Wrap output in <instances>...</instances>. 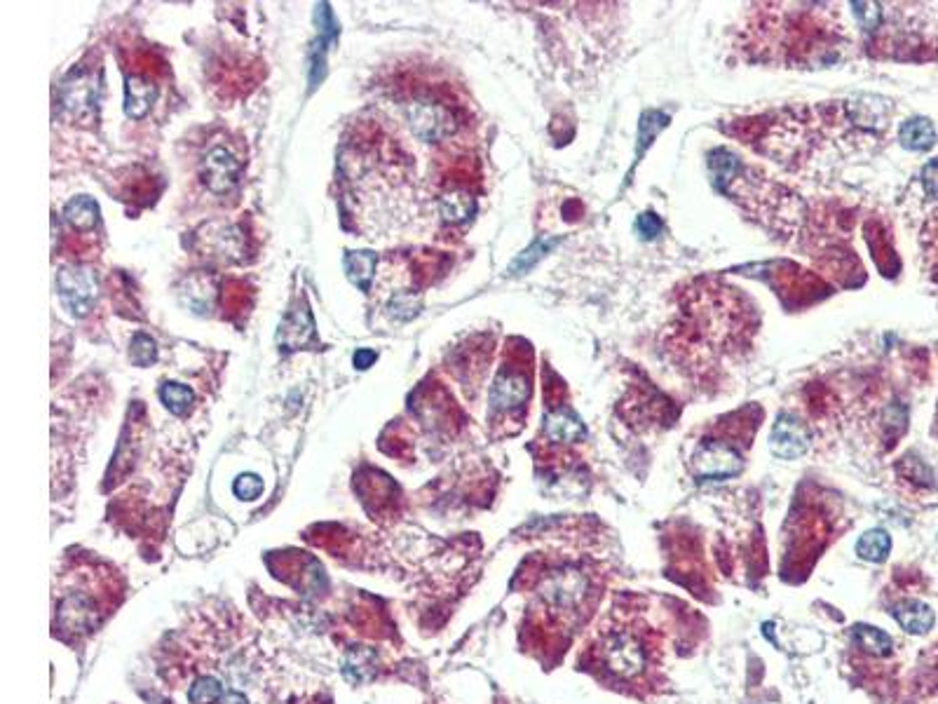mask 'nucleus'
I'll return each instance as SVG.
<instances>
[{"label": "nucleus", "mask_w": 938, "mask_h": 704, "mask_svg": "<svg viewBox=\"0 0 938 704\" xmlns=\"http://www.w3.org/2000/svg\"><path fill=\"white\" fill-rule=\"evenodd\" d=\"M106 580L76 578V585H66L59 592V601L54 604V634L61 636H85L99 627L106 618L111 599L104 590Z\"/></svg>", "instance_id": "1"}, {"label": "nucleus", "mask_w": 938, "mask_h": 704, "mask_svg": "<svg viewBox=\"0 0 938 704\" xmlns=\"http://www.w3.org/2000/svg\"><path fill=\"white\" fill-rule=\"evenodd\" d=\"M101 99V76L97 71L78 69L73 71L69 78L61 83L59 101L64 111L71 115L73 120L80 123H90L97 115V106Z\"/></svg>", "instance_id": "2"}, {"label": "nucleus", "mask_w": 938, "mask_h": 704, "mask_svg": "<svg viewBox=\"0 0 938 704\" xmlns=\"http://www.w3.org/2000/svg\"><path fill=\"white\" fill-rule=\"evenodd\" d=\"M57 291L64 308L73 317L90 313L99 296L97 273L90 266H64L57 273Z\"/></svg>", "instance_id": "3"}, {"label": "nucleus", "mask_w": 938, "mask_h": 704, "mask_svg": "<svg viewBox=\"0 0 938 704\" xmlns=\"http://www.w3.org/2000/svg\"><path fill=\"white\" fill-rule=\"evenodd\" d=\"M742 467V453L730 444L716 442V439L699 444L695 456H692V470L702 482H723V479L737 477Z\"/></svg>", "instance_id": "4"}, {"label": "nucleus", "mask_w": 938, "mask_h": 704, "mask_svg": "<svg viewBox=\"0 0 938 704\" xmlns=\"http://www.w3.org/2000/svg\"><path fill=\"white\" fill-rule=\"evenodd\" d=\"M589 590V578L580 568L563 566L559 571L549 573L545 585H542V597L556 611H573L584 601Z\"/></svg>", "instance_id": "5"}, {"label": "nucleus", "mask_w": 938, "mask_h": 704, "mask_svg": "<svg viewBox=\"0 0 938 704\" xmlns=\"http://www.w3.org/2000/svg\"><path fill=\"white\" fill-rule=\"evenodd\" d=\"M406 118L413 134L423 141H441L451 137L455 132V118L453 113L444 108L437 101L430 99H416L406 106Z\"/></svg>", "instance_id": "6"}, {"label": "nucleus", "mask_w": 938, "mask_h": 704, "mask_svg": "<svg viewBox=\"0 0 938 704\" xmlns=\"http://www.w3.org/2000/svg\"><path fill=\"white\" fill-rule=\"evenodd\" d=\"M603 662H606L608 672L622 676V679H631V676L643 672L645 651L636 636L620 632L606 639V646H603Z\"/></svg>", "instance_id": "7"}, {"label": "nucleus", "mask_w": 938, "mask_h": 704, "mask_svg": "<svg viewBox=\"0 0 938 704\" xmlns=\"http://www.w3.org/2000/svg\"><path fill=\"white\" fill-rule=\"evenodd\" d=\"M240 172H242L240 160H237L235 155L223 146L212 148L200 165L202 184H205L209 191L216 195H226L233 191V188L237 186V181H240Z\"/></svg>", "instance_id": "8"}, {"label": "nucleus", "mask_w": 938, "mask_h": 704, "mask_svg": "<svg viewBox=\"0 0 938 704\" xmlns=\"http://www.w3.org/2000/svg\"><path fill=\"white\" fill-rule=\"evenodd\" d=\"M812 444L810 430L791 414H779L770 435V451L781 460H795L807 453Z\"/></svg>", "instance_id": "9"}, {"label": "nucleus", "mask_w": 938, "mask_h": 704, "mask_svg": "<svg viewBox=\"0 0 938 704\" xmlns=\"http://www.w3.org/2000/svg\"><path fill=\"white\" fill-rule=\"evenodd\" d=\"M315 19H317V40L312 43V50H310V87L312 90L322 83L324 71H326V52H329V47L338 40V33H341V26H338L336 17H333V10L329 3L317 5Z\"/></svg>", "instance_id": "10"}, {"label": "nucleus", "mask_w": 938, "mask_h": 704, "mask_svg": "<svg viewBox=\"0 0 938 704\" xmlns=\"http://www.w3.org/2000/svg\"><path fill=\"white\" fill-rule=\"evenodd\" d=\"M277 343L287 352L303 350L308 348V345L317 343L315 317H312L308 303H298L296 308H291L289 313L284 315V320L280 322V331H277Z\"/></svg>", "instance_id": "11"}, {"label": "nucleus", "mask_w": 938, "mask_h": 704, "mask_svg": "<svg viewBox=\"0 0 938 704\" xmlns=\"http://www.w3.org/2000/svg\"><path fill=\"white\" fill-rule=\"evenodd\" d=\"M530 397V381L521 371H500L491 388V404L498 411L519 409Z\"/></svg>", "instance_id": "12"}, {"label": "nucleus", "mask_w": 938, "mask_h": 704, "mask_svg": "<svg viewBox=\"0 0 938 704\" xmlns=\"http://www.w3.org/2000/svg\"><path fill=\"white\" fill-rule=\"evenodd\" d=\"M158 99V85L146 76H129L125 83V113L127 118L141 120L151 111Z\"/></svg>", "instance_id": "13"}, {"label": "nucleus", "mask_w": 938, "mask_h": 704, "mask_svg": "<svg viewBox=\"0 0 938 704\" xmlns=\"http://www.w3.org/2000/svg\"><path fill=\"white\" fill-rule=\"evenodd\" d=\"M545 432L552 442L563 444L582 442V439L587 437V428H584L580 416L570 409H554L552 414H547Z\"/></svg>", "instance_id": "14"}, {"label": "nucleus", "mask_w": 938, "mask_h": 704, "mask_svg": "<svg viewBox=\"0 0 938 704\" xmlns=\"http://www.w3.org/2000/svg\"><path fill=\"white\" fill-rule=\"evenodd\" d=\"M179 296H181L183 306L193 310L195 315H205L214 306L216 287H214L212 277L190 275L188 280H183V287L179 291Z\"/></svg>", "instance_id": "15"}, {"label": "nucleus", "mask_w": 938, "mask_h": 704, "mask_svg": "<svg viewBox=\"0 0 938 704\" xmlns=\"http://www.w3.org/2000/svg\"><path fill=\"white\" fill-rule=\"evenodd\" d=\"M376 263V254L369 252V249H355V252H345L343 270L357 289L369 291L373 275H376Z\"/></svg>", "instance_id": "16"}, {"label": "nucleus", "mask_w": 938, "mask_h": 704, "mask_svg": "<svg viewBox=\"0 0 938 704\" xmlns=\"http://www.w3.org/2000/svg\"><path fill=\"white\" fill-rule=\"evenodd\" d=\"M849 113L856 125L868 127V130H880L889 118V101L882 97H859L849 104Z\"/></svg>", "instance_id": "17"}, {"label": "nucleus", "mask_w": 938, "mask_h": 704, "mask_svg": "<svg viewBox=\"0 0 938 704\" xmlns=\"http://www.w3.org/2000/svg\"><path fill=\"white\" fill-rule=\"evenodd\" d=\"M894 618L908 634H927L934 627V611L922 601H903L894 608Z\"/></svg>", "instance_id": "18"}, {"label": "nucleus", "mask_w": 938, "mask_h": 704, "mask_svg": "<svg viewBox=\"0 0 938 704\" xmlns=\"http://www.w3.org/2000/svg\"><path fill=\"white\" fill-rule=\"evenodd\" d=\"M899 139L908 151H929L936 144V127L927 118H910L901 125Z\"/></svg>", "instance_id": "19"}, {"label": "nucleus", "mask_w": 938, "mask_h": 704, "mask_svg": "<svg viewBox=\"0 0 938 704\" xmlns=\"http://www.w3.org/2000/svg\"><path fill=\"white\" fill-rule=\"evenodd\" d=\"M64 219L71 228L80 230V233H90L99 223V205L90 195H78L69 205L64 207Z\"/></svg>", "instance_id": "20"}, {"label": "nucleus", "mask_w": 938, "mask_h": 704, "mask_svg": "<svg viewBox=\"0 0 938 704\" xmlns=\"http://www.w3.org/2000/svg\"><path fill=\"white\" fill-rule=\"evenodd\" d=\"M439 212L446 223H465L477 212V200L467 191L444 193L439 200Z\"/></svg>", "instance_id": "21"}, {"label": "nucleus", "mask_w": 938, "mask_h": 704, "mask_svg": "<svg viewBox=\"0 0 938 704\" xmlns=\"http://www.w3.org/2000/svg\"><path fill=\"white\" fill-rule=\"evenodd\" d=\"M852 641L861 648V651H866L870 655H878V658H885V655L892 653V646H894L892 636L870 625H856L852 629Z\"/></svg>", "instance_id": "22"}, {"label": "nucleus", "mask_w": 938, "mask_h": 704, "mask_svg": "<svg viewBox=\"0 0 938 704\" xmlns=\"http://www.w3.org/2000/svg\"><path fill=\"white\" fill-rule=\"evenodd\" d=\"M889 552H892V538H889V533L882 531V528H870V531H866L859 538V543H856V554H859L861 559L873 561V564L885 561Z\"/></svg>", "instance_id": "23"}, {"label": "nucleus", "mask_w": 938, "mask_h": 704, "mask_svg": "<svg viewBox=\"0 0 938 704\" xmlns=\"http://www.w3.org/2000/svg\"><path fill=\"white\" fill-rule=\"evenodd\" d=\"M160 399H162V404H165L167 409L172 411V414L183 416L190 409V406H193L195 395H193V390L188 388V385L167 381L160 388Z\"/></svg>", "instance_id": "24"}, {"label": "nucleus", "mask_w": 938, "mask_h": 704, "mask_svg": "<svg viewBox=\"0 0 938 704\" xmlns=\"http://www.w3.org/2000/svg\"><path fill=\"white\" fill-rule=\"evenodd\" d=\"M228 690L214 676H200L188 690L190 704H221Z\"/></svg>", "instance_id": "25"}, {"label": "nucleus", "mask_w": 938, "mask_h": 704, "mask_svg": "<svg viewBox=\"0 0 938 704\" xmlns=\"http://www.w3.org/2000/svg\"><path fill=\"white\" fill-rule=\"evenodd\" d=\"M214 249L221 259L228 261H240L242 252H244V235L240 228L235 226H223L214 238Z\"/></svg>", "instance_id": "26"}, {"label": "nucleus", "mask_w": 938, "mask_h": 704, "mask_svg": "<svg viewBox=\"0 0 938 704\" xmlns=\"http://www.w3.org/2000/svg\"><path fill=\"white\" fill-rule=\"evenodd\" d=\"M666 125H669V115L662 111H645L641 115V125H638V151H636L638 158H641V153L648 151V146L655 141L657 134L662 132Z\"/></svg>", "instance_id": "27"}, {"label": "nucleus", "mask_w": 938, "mask_h": 704, "mask_svg": "<svg viewBox=\"0 0 938 704\" xmlns=\"http://www.w3.org/2000/svg\"><path fill=\"white\" fill-rule=\"evenodd\" d=\"M373 667H376V655H373L371 651H352L348 658H345L343 672L350 681L362 683L376 674V669Z\"/></svg>", "instance_id": "28"}, {"label": "nucleus", "mask_w": 938, "mask_h": 704, "mask_svg": "<svg viewBox=\"0 0 938 704\" xmlns=\"http://www.w3.org/2000/svg\"><path fill=\"white\" fill-rule=\"evenodd\" d=\"M387 315L397 322H409L420 313V296L413 291H399L387 303Z\"/></svg>", "instance_id": "29"}, {"label": "nucleus", "mask_w": 938, "mask_h": 704, "mask_svg": "<svg viewBox=\"0 0 938 704\" xmlns=\"http://www.w3.org/2000/svg\"><path fill=\"white\" fill-rule=\"evenodd\" d=\"M554 247H556V240H538L533 247L526 249V252H523V254L519 256V259H516V261L512 263V268H509V270H512L514 275L528 273V270L533 268L535 263H538V261L542 259V256L552 252Z\"/></svg>", "instance_id": "30"}, {"label": "nucleus", "mask_w": 938, "mask_h": 704, "mask_svg": "<svg viewBox=\"0 0 938 704\" xmlns=\"http://www.w3.org/2000/svg\"><path fill=\"white\" fill-rule=\"evenodd\" d=\"M129 357L137 367H151V364L158 360V348H155V341L148 334H137L132 338V345H129Z\"/></svg>", "instance_id": "31"}, {"label": "nucleus", "mask_w": 938, "mask_h": 704, "mask_svg": "<svg viewBox=\"0 0 938 704\" xmlns=\"http://www.w3.org/2000/svg\"><path fill=\"white\" fill-rule=\"evenodd\" d=\"M854 17L866 31H875L882 22V10L878 3H852Z\"/></svg>", "instance_id": "32"}, {"label": "nucleus", "mask_w": 938, "mask_h": 704, "mask_svg": "<svg viewBox=\"0 0 938 704\" xmlns=\"http://www.w3.org/2000/svg\"><path fill=\"white\" fill-rule=\"evenodd\" d=\"M233 491H235V496L242 500H256L263 493V479L247 472V475H240L235 479Z\"/></svg>", "instance_id": "33"}, {"label": "nucleus", "mask_w": 938, "mask_h": 704, "mask_svg": "<svg viewBox=\"0 0 938 704\" xmlns=\"http://www.w3.org/2000/svg\"><path fill=\"white\" fill-rule=\"evenodd\" d=\"M636 230H638V235H641L643 240H657L659 235H662V221H659V216L655 212H645L641 214L636 219Z\"/></svg>", "instance_id": "34"}, {"label": "nucleus", "mask_w": 938, "mask_h": 704, "mask_svg": "<svg viewBox=\"0 0 938 704\" xmlns=\"http://www.w3.org/2000/svg\"><path fill=\"white\" fill-rule=\"evenodd\" d=\"M922 186L927 191L929 198L938 200V158L929 160L922 169Z\"/></svg>", "instance_id": "35"}, {"label": "nucleus", "mask_w": 938, "mask_h": 704, "mask_svg": "<svg viewBox=\"0 0 938 704\" xmlns=\"http://www.w3.org/2000/svg\"><path fill=\"white\" fill-rule=\"evenodd\" d=\"M376 360H378V352H376V350L359 348V350L355 352V357H352V364H355V369L364 371V369L373 367V362H376Z\"/></svg>", "instance_id": "36"}, {"label": "nucleus", "mask_w": 938, "mask_h": 704, "mask_svg": "<svg viewBox=\"0 0 938 704\" xmlns=\"http://www.w3.org/2000/svg\"><path fill=\"white\" fill-rule=\"evenodd\" d=\"M221 704H249L247 702V697L240 695V693H233V690H228L226 697H223Z\"/></svg>", "instance_id": "37"}]
</instances>
